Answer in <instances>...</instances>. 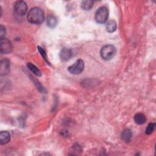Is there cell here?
I'll return each mask as SVG.
<instances>
[{
    "mask_svg": "<svg viewBox=\"0 0 156 156\" xmlns=\"http://www.w3.org/2000/svg\"><path fill=\"white\" fill-rule=\"evenodd\" d=\"M27 18L29 23L34 24H40L43 22L44 15L40 8L34 7L28 12Z\"/></svg>",
    "mask_w": 156,
    "mask_h": 156,
    "instance_id": "6da1fadb",
    "label": "cell"
},
{
    "mask_svg": "<svg viewBox=\"0 0 156 156\" xmlns=\"http://www.w3.org/2000/svg\"><path fill=\"white\" fill-rule=\"evenodd\" d=\"M116 54V48L112 44L104 45L101 49L100 55L102 59L109 60L112 59Z\"/></svg>",
    "mask_w": 156,
    "mask_h": 156,
    "instance_id": "7a4b0ae2",
    "label": "cell"
},
{
    "mask_svg": "<svg viewBox=\"0 0 156 156\" xmlns=\"http://www.w3.org/2000/svg\"><path fill=\"white\" fill-rule=\"evenodd\" d=\"M108 16V9L105 6L99 7L95 13V20L97 23L99 24L105 23Z\"/></svg>",
    "mask_w": 156,
    "mask_h": 156,
    "instance_id": "3957f363",
    "label": "cell"
},
{
    "mask_svg": "<svg viewBox=\"0 0 156 156\" xmlns=\"http://www.w3.org/2000/svg\"><path fill=\"white\" fill-rule=\"evenodd\" d=\"M84 62L82 59L77 60L73 65L68 68V71L74 74H78L81 73L84 69Z\"/></svg>",
    "mask_w": 156,
    "mask_h": 156,
    "instance_id": "277c9868",
    "label": "cell"
},
{
    "mask_svg": "<svg viewBox=\"0 0 156 156\" xmlns=\"http://www.w3.org/2000/svg\"><path fill=\"white\" fill-rule=\"evenodd\" d=\"M27 10L26 3L23 1H18L14 4L15 13L18 16H23L26 15Z\"/></svg>",
    "mask_w": 156,
    "mask_h": 156,
    "instance_id": "5b68a950",
    "label": "cell"
},
{
    "mask_svg": "<svg viewBox=\"0 0 156 156\" xmlns=\"http://www.w3.org/2000/svg\"><path fill=\"white\" fill-rule=\"evenodd\" d=\"M12 51V44L10 40L7 38L1 39L0 51L1 54H9Z\"/></svg>",
    "mask_w": 156,
    "mask_h": 156,
    "instance_id": "8992f818",
    "label": "cell"
},
{
    "mask_svg": "<svg viewBox=\"0 0 156 156\" xmlns=\"http://www.w3.org/2000/svg\"><path fill=\"white\" fill-rule=\"evenodd\" d=\"M10 63L7 58H3L0 62V74L1 76H5L10 72Z\"/></svg>",
    "mask_w": 156,
    "mask_h": 156,
    "instance_id": "52a82bcc",
    "label": "cell"
},
{
    "mask_svg": "<svg viewBox=\"0 0 156 156\" xmlns=\"http://www.w3.org/2000/svg\"><path fill=\"white\" fill-rule=\"evenodd\" d=\"M73 55L72 51L70 49L64 48H63L60 52V58L62 61L65 62L71 58Z\"/></svg>",
    "mask_w": 156,
    "mask_h": 156,
    "instance_id": "ba28073f",
    "label": "cell"
},
{
    "mask_svg": "<svg viewBox=\"0 0 156 156\" xmlns=\"http://www.w3.org/2000/svg\"><path fill=\"white\" fill-rule=\"evenodd\" d=\"M121 139L126 143H129L132 137V132L129 129H124L121 135Z\"/></svg>",
    "mask_w": 156,
    "mask_h": 156,
    "instance_id": "9c48e42d",
    "label": "cell"
},
{
    "mask_svg": "<svg viewBox=\"0 0 156 156\" xmlns=\"http://www.w3.org/2000/svg\"><path fill=\"white\" fill-rule=\"evenodd\" d=\"M10 140V135L7 131H2L0 133V143L1 144H5L9 142Z\"/></svg>",
    "mask_w": 156,
    "mask_h": 156,
    "instance_id": "30bf717a",
    "label": "cell"
},
{
    "mask_svg": "<svg viewBox=\"0 0 156 156\" xmlns=\"http://www.w3.org/2000/svg\"><path fill=\"white\" fill-rule=\"evenodd\" d=\"M134 121L136 124L141 125L146 122V118L144 114L141 113H138L134 116Z\"/></svg>",
    "mask_w": 156,
    "mask_h": 156,
    "instance_id": "8fae6325",
    "label": "cell"
},
{
    "mask_svg": "<svg viewBox=\"0 0 156 156\" xmlns=\"http://www.w3.org/2000/svg\"><path fill=\"white\" fill-rule=\"evenodd\" d=\"M46 23L49 27L54 28L57 26V18L54 15H49L47 17Z\"/></svg>",
    "mask_w": 156,
    "mask_h": 156,
    "instance_id": "7c38bea8",
    "label": "cell"
},
{
    "mask_svg": "<svg viewBox=\"0 0 156 156\" xmlns=\"http://www.w3.org/2000/svg\"><path fill=\"white\" fill-rule=\"evenodd\" d=\"M117 27L116 23L114 20H110L107 22L106 25V30L109 33L114 32Z\"/></svg>",
    "mask_w": 156,
    "mask_h": 156,
    "instance_id": "4fadbf2b",
    "label": "cell"
},
{
    "mask_svg": "<svg viewBox=\"0 0 156 156\" xmlns=\"http://www.w3.org/2000/svg\"><path fill=\"white\" fill-rule=\"evenodd\" d=\"M94 2L92 1H83L81 2V8L84 10H90L93 7Z\"/></svg>",
    "mask_w": 156,
    "mask_h": 156,
    "instance_id": "5bb4252c",
    "label": "cell"
},
{
    "mask_svg": "<svg viewBox=\"0 0 156 156\" xmlns=\"http://www.w3.org/2000/svg\"><path fill=\"white\" fill-rule=\"evenodd\" d=\"M27 67L28 68V69L29 70H30L35 75L37 76H41V71L38 69V68L34 65H33L31 63H28L27 64Z\"/></svg>",
    "mask_w": 156,
    "mask_h": 156,
    "instance_id": "9a60e30c",
    "label": "cell"
},
{
    "mask_svg": "<svg viewBox=\"0 0 156 156\" xmlns=\"http://www.w3.org/2000/svg\"><path fill=\"white\" fill-rule=\"evenodd\" d=\"M155 126H156V124L155 123H153V122L149 123L146 129V133L147 135L151 134L153 132V131L155 130Z\"/></svg>",
    "mask_w": 156,
    "mask_h": 156,
    "instance_id": "2e32d148",
    "label": "cell"
},
{
    "mask_svg": "<svg viewBox=\"0 0 156 156\" xmlns=\"http://www.w3.org/2000/svg\"><path fill=\"white\" fill-rule=\"evenodd\" d=\"M37 48H38V50L39 52L40 53V54H41V56L43 57V59L48 63V64H50V63H49V60H48V56H47V54H46L45 51H44L41 47H40V46H38Z\"/></svg>",
    "mask_w": 156,
    "mask_h": 156,
    "instance_id": "e0dca14e",
    "label": "cell"
},
{
    "mask_svg": "<svg viewBox=\"0 0 156 156\" xmlns=\"http://www.w3.org/2000/svg\"><path fill=\"white\" fill-rule=\"evenodd\" d=\"M5 35V28L1 24L0 27V37L1 38H4V37Z\"/></svg>",
    "mask_w": 156,
    "mask_h": 156,
    "instance_id": "ac0fdd59",
    "label": "cell"
}]
</instances>
